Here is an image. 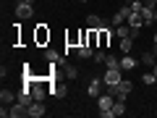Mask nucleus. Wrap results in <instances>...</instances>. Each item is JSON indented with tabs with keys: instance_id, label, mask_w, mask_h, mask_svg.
<instances>
[{
	"instance_id": "1",
	"label": "nucleus",
	"mask_w": 157,
	"mask_h": 118,
	"mask_svg": "<svg viewBox=\"0 0 157 118\" xmlns=\"http://www.w3.org/2000/svg\"><path fill=\"white\" fill-rule=\"evenodd\" d=\"M113 105H115V97H113L110 92H105V95L97 97V108H100V116H102V118H115Z\"/></svg>"
},
{
	"instance_id": "15",
	"label": "nucleus",
	"mask_w": 157,
	"mask_h": 118,
	"mask_svg": "<svg viewBox=\"0 0 157 118\" xmlns=\"http://www.w3.org/2000/svg\"><path fill=\"white\" fill-rule=\"evenodd\" d=\"M76 55L81 58V61H89V58L94 55V47H89V45H78V47H76Z\"/></svg>"
},
{
	"instance_id": "5",
	"label": "nucleus",
	"mask_w": 157,
	"mask_h": 118,
	"mask_svg": "<svg viewBox=\"0 0 157 118\" xmlns=\"http://www.w3.org/2000/svg\"><path fill=\"white\" fill-rule=\"evenodd\" d=\"M107 26H113V24L105 21L102 16H97V13H89V16H86V29H97V32H100V29H107Z\"/></svg>"
},
{
	"instance_id": "4",
	"label": "nucleus",
	"mask_w": 157,
	"mask_h": 118,
	"mask_svg": "<svg viewBox=\"0 0 157 118\" xmlns=\"http://www.w3.org/2000/svg\"><path fill=\"white\" fill-rule=\"evenodd\" d=\"M123 81V68H105V73H102V84L105 87H115Z\"/></svg>"
},
{
	"instance_id": "11",
	"label": "nucleus",
	"mask_w": 157,
	"mask_h": 118,
	"mask_svg": "<svg viewBox=\"0 0 157 118\" xmlns=\"http://www.w3.org/2000/svg\"><path fill=\"white\" fill-rule=\"evenodd\" d=\"M113 37H115V29H110V26H107V29H100V47H102V50L110 47V39H113Z\"/></svg>"
},
{
	"instance_id": "23",
	"label": "nucleus",
	"mask_w": 157,
	"mask_h": 118,
	"mask_svg": "<svg viewBox=\"0 0 157 118\" xmlns=\"http://www.w3.org/2000/svg\"><path fill=\"white\" fill-rule=\"evenodd\" d=\"M113 113H115V116H126V100H115Z\"/></svg>"
},
{
	"instance_id": "17",
	"label": "nucleus",
	"mask_w": 157,
	"mask_h": 118,
	"mask_svg": "<svg viewBox=\"0 0 157 118\" xmlns=\"http://www.w3.org/2000/svg\"><path fill=\"white\" fill-rule=\"evenodd\" d=\"M45 61H47V63H60L63 55H60L58 50H52V47H45Z\"/></svg>"
},
{
	"instance_id": "9",
	"label": "nucleus",
	"mask_w": 157,
	"mask_h": 118,
	"mask_svg": "<svg viewBox=\"0 0 157 118\" xmlns=\"http://www.w3.org/2000/svg\"><path fill=\"white\" fill-rule=\"evenodd\" d=\"M128 13H131V6H121L115 11V16H113V26H121V24H126V18H128Z\"/></svg>"
},
{
	"instance_id": "12",
	"label": "nucleus",
	"mask_w": 157,
	"mask_h": 118,
	"mask_svg": "<svg viewBox=\"0 0 157 118\" xmlns=\"http://www.w3.org/2000/svg\"><path fill=\"white\" fill-rule=\"evenodd\" d=\"M126 24H128L131 29H141V26H144V21H141V13L131 11V13H128V18H126Z\"/></svg>"
},
{
	"instance_id": "18",
	"label": "nucleus",
	"mask_w": 157,
	"mask_h": 118,
	"mask_svg": "<svg viewBox=\"0 0 157 118\" xmlns=\"http://www.w3.org/2000/svg\"><path fill=\"white\" fill-rule=\"evenodd\" d=\"M0 102H3V105H13V102H16V92L0 89Z\"/></svg>"
},
{
	"instance_id": "21",
	"label": "nucleus",
	"mask_w": 157,
	"mask_h": 118,
	"mask_svg": "<svg viewBox=\"0 0 157 118\" xmlns=\"http://www.w3.org/2000/svg\"><path fill=\"white\" fill-rule=\"evenodd\" d=\"M107 61V50H94V55H92V63H97V66H102V63Z\"/></svg>"
},
{
	"instance_id": "26",
	"label": "nucleus",
	"mask_w": 157,
	"mask_h": 118,
	"mask_svg": "<svg viewBox=\"0 0 157 118\" xmlns=\"http://www.w3.org/2000/svg\"><path fill=\"white\" fill-rule=\"evenodd\" d=\"M152 73H155V79H157V63H155V66H152Z\"/></svg>"
},
{
	"instance_id": "13",
	"label": "nucleus",
	"mask_w": 157,
	"mask_h": 118,
	"mask_svg": "<svg viewBox=\"0 0 157 118\" xmlns=\"http://www.w3.org/2000/svg\"><path fill=\"white\" fill-rule=\"evenodd\" d=\"M139 63H141V66H147V68H152V66H155V63H157V55H155V53H152V50H147V53H141Z\"/></svg>"
},
{
	"instance_id": "19",
	"label": "nucleus",
	"mask_w": 157,
	"mask_h": 118,
	"mask_svg": "<svg viewBox=\"0 0 157 118\" xmlns=\"http://www.w3.org/2000/svg\"><path fill=\"white\" fill-rule=\"evenodd\" d=\"M131 50H134V37H123L121 39V55H126Z\"/></svg>"
},
{
	"instance_id": "10",
	"label": "nucleus",
	"mask_w": 157,
	"mask_h": 118,
	"mask_svg": "<svg viewBox=\"0 0 157 118\" xmlns=\"http://www.w3.org/2000/svg\"><path fill=\"white\" fill-rule=\"evenodd\" d=\"M45 113H47V108H45L42 100H34L32 105H29V118H42Z\"/></svg>"
},
{
	"instance_id": "3",
	"label": "nucleus",
	"mask_w": 157,
	"mask_h": 118,
	"mask_svg": "<svg viewBox=\"0 0 157 118\" xmlns=\"http://www.w3.org/2000/svg\"><path fill=\"white\" fill-rule=\"evenodd\" d=\"M13 16H16L18 21H29V18L34 16V3H29V0L16 3V8H13Z\"/></svg>"
},
{
	"instance_id": "8",
	"label": "nucleus",
	"mask_w": 157,
	"mask_h": 118,
	"mask_svg": "<svg viewBox=\"0 0 157 118\" xmlns=\"http://www.w3.org/2000/svg\"><path fill=\"white\" fill-rule=\"evenodd\" d=\"M139 13H141V21H144V26H155V24H157V8L144 6Z\"/></svg>"
},
{
	"instance_id": "22",
	"label": "nucleus",
	"mask_w": 157,
	"mask_h": 118,
	"mask_svg": "<svg viewBox=\"0 0 157 118\" xmlns=\"http://www.w3.org/2000/svg\"><path fill=\"white\" fill-rule=\"evenodd\" d=\"M115 37H121V39H123V37H131V26H128V24H121V26L115 29Z\"/></svg>"
},
{
	"instance_id": "28",
	"label": "nucleus",
	"mask_w": 157,
	"mask_h": 118,
	"mask_svg": "<svg viewBox=\"0 0 157 118\" xmlns=\"http://www.w3.org/2000/svg\"><path fill=\"white\" fill-rule=\"evenodd\" d=\"M78 3H89V0H78Z\"/></svg>"
},
{
	"instance_id": "2",
	"label": "nucleus",
	"mask_w": 157,
	"mask_h": 118,
	"mask_svg": "<svg viewBox=\"0 0 157 118\" xmlns=\"http://www.w3.org/2000/svg\"><path fill=\"white\" fill-rule=\"evenodd\" d=\"M131 89H134V84H131L128 79H123L121 84H115V87H105V92H110L115 100H126V97L131 95Z\"/></svg>"
},
{
	"instance_id": "25",
	"label": "nucleus",
	"mask_w": 157,
	"mask_h": 118,
	"mask_svg": "<svg viewBox=\"0 0 157 118\" xmlns=\"http://www.w3.org/2000/svg\"><path fill=\"white\" fill-rule=\"evenodd\" d=\"M152 42H155V45H157V29H155V34H152Z\"/></svg>"
},
{
	"instance_id": "6",
	"label": "nucleus",
	"mask_w": 157,
	"mask_h": 118,
	"mask_svg": "<svg viewBox=\"0 0 157 118\" xmlns=\"http://www.w3.org/2000/svg\"><path fill=\"white\" fill-rule=\"evenodd\" d=\"M34 42L37 45H47L50 42V29H47V24H37V29H34Z\"/></svg>"
},
{
	"instance_id": "7",
	"label": "nucleus",
	"mask_w": 157,
	"mask_h": 118,
	"mask_svg": "<svg viewBox=\"0 0 157 118\" xmlns=\"http://www.w3.org/2000/svg\"><path fill=\"white\" fill-rule=\"evenodd\" d=\"M102 76H94L89 81V84H86V95H89V100H97V97H100V92H102Z\"/></svg>"
},
{
	"instance_id": "27",
	"label": "nucleus",
	"mask_w": 157,
	"mask_h": 118,
	"mask_svg": "<svg viewBox=\"0 0 157 118\" xmlns=\"http://www.w3.org/2000/svg\"><path fill=\"white\" fill-rule=\"evenodd\" d=\"M152 53H155V55H157V45H152Z\"/></svg>"
},
{
	"instance_id": "14",
	"label": "nucleus",
	"mask_w": 157,
	"mask_h": 118,
	"mask_svg": "<svg viewBox=\"0 0 157 118\" xmlns=\"http://www.w3.org/2000/svg\"><path fill=\"white\" fill-rule=\"evenodd\" d=\"M136 58H131V53H126V55H121V68L123 71H131V68H136Z\"/></svg>"
},
{
	"instance_id": "24",
	"label": "nucleus",
	"mask_w": 157,
	"mask_h": 118,
	"mask_svg": "<svg viewBox=\"0 0 157 118\" xmlns=\"http://www.w3.org/2000/svg\"><path fill=\"white\" fill-rule=\"evenodd\" d=\"M141 81H144L147 87H152V84H157V79H155V73H152V71H147L144 76H141Z\"/></svg>"
},
{
	"instance_id": "16",
	"label": "nucleus",
	"mask_w": 157,
	"mask_h": 118,
	"mask_svg": "<svg viewBox=\"0 0 157 118\" xmlns=\"http://www.w3.org/2000/svg\"><path fill=\"white\" fill-rule=\"evenodd\" d=\"M66 92H68V89H66V84H60V81L50 87V95L55 97V100H63V97H66Z\"/></svg>"
},
{
	"instance_id": "20",
	"label": "nucleus",
	"mask_w": 157,
	"mask_h": 118,
	"mask_svg": "<svg viewBox=\"0 0 157 118\" xmlns=\"http://www.w3.org/2000/svg\"><path fill=\"white\" fill-rule=\"evenodd\" d=\"M105 68H121V55H113V53H107Z\"/></svg>"
}]
</instances>
